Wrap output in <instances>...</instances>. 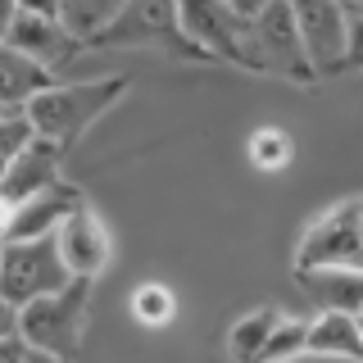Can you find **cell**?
Wrapping results in <instances>:
<instances>
[{"label": "cell", "instance_id": "cell-9", "mask_svg": "<svg viewBox=\"0 0 363 363\" xmlns=\"http://www.w3.org/2000/svg\"><path fill=\"white\" fill-rule=\"evenodd\" d=\"M55 241H60V255H64V264H68V272H73L77 281L105 277L109 264H113V236H109L105 218L91 209V200L77 204V209L60 223Z\"/></svg>", "mask_w": 363, "mask_h": 363}, {"label": "cell", "instance_id": "cell-7", "mask_svg": "<svg viewBox=\"0 0 363 363\" xmlns=\"http://www.w3.org/2000/svg\"><path fill=\"white\" fill-rule=\"evenodd\" d=\"M255 45H259V77H281V82L295 86L318 82L291 0H272L255 14Z\"/></svg>", "mask_w": 363, "mask_h": 363}, {"label": "cell", "instance_id": "cell-24", "mask_svg": "<svg viewBox=\"0 0 363 363\" xmlns=\"http://www.w3.org/2000/svg\"><path fill=\"white\" fill-rule=\"evenodd\" d=\"M227 5H232V9H236V14H245V18H255V14H259V9H264V5H272V0H227Z\"/></svg>", "mask_w": 363, "mask_h": 363}, {"label": "cell", "instance_id": "cell-2", "mask_svg": "<svg viewBox=\"0 0 363 363\" xmlns=\"http://www.w3.org/2000/svg\"><path fill=\"white\" fill-rule=\"evenodd\" d=\"M82 45L86 50H132V45H141V50L204 64L200 50L186 37V28H182L177 0H123L96 32H86Z\"/></svg>", "mask_w": 363, "mask_h": 363}, {"label": "cell", "instance_id": "cell-22", "mask_svg": "<svg viewBox=\"0 0 363 363\" xmlns=\"http://www.w3.org/2000/svg\"><path fill=\"white\" fill-rule=\"evenodd\" d=\"M345 41H350V68H363V0L345 5Z\"/></svg>", "mask_w": 363, "mask_h": 363}, {"label": "cell", "instance_id": "cell-26", "mask_svg": "<svg viewBox=\"0 0 363 363\" xmlns=\"http://www.w3.org/2000/svg\"><path fill=\"white\" fill-rule=\"evenodd\" d=\"M359 336H363V313H359Z\"/></svg>", "mask_w": 363, "mask_h": 363}, {"label": "cell", "instance_id": "cell-4", "mask_svg": "<svg viewBox=\"0 0 363 363\" xmlns=\"http://www.w3.org/2000/svg\"><path fill=\"white\" fill-rule=\"evenodd\" d=\"M91 286L96 281H73V286H64L55 295H41V300L23 304L18 323H23V336L32 340V350L68 359V363L82 354L86 318H91Z\"/></svg>", "mask_w": 363, "mask_h": 363}, {"label": "cell", "instance_id": "cell-8", "mask_svg": "<svg viewBox=\"0 0 363 363\" xmlns=\"http://www.w3.org/2000/svg\"><path fill=\"white\" fill-rule=\"evenodd\" d=\"M300 18L304 50L313 60L318 77L350 73V41H345V5L340 0H291Z\"/></svg>", "mask_w": 363, "mask_h": 363}, {"label": "cell", "instance_id": "cell-11", "mask_svg": "<svg viewBox=\"0 0 363 363\" xmlns=\"http://www.w3.org/2000/svg\"><path fill=\"white\" fill-rule=\"evenodd\" d=\"M77 204H86L82 186H73V182L64 177L60 186H50V191H41V196L23 200L18 209H5L0 236H5V241H32V236H55V232H60V223L77 209Z\"/></svg>", "mask_w": 363, "mask_h": 363}, {"label": "cell", "instance_id": "cell-10", "mask_svg": "<svg viewBox=\"0 0 363 363\" xmlns=\"http://www.w3.org/2000/svg\"><path fill=\"white\" fill-rule=\"evenodd\" d=\"M5 45L23 50L28 60H37L45 68H55V73L86 50L82 32H73L68 18H41V14H23V9L5 18Z\"/></svg>", "mask_w": 363, "mask_h": 363}, {"label": "cell", "instance_id": "cell-25", "mask_svg": "<svg viewBox=\"0 0 363 363\" xmlns=\"http://www.w3.org/2000/svg\"><path fill=\"white\" fill-rule=\"evenodd\" d=\"M28 363H68V359H55V354H41V350H32Z\"/></svg>", "mask_w": 363, "mask_h": 363}, {"label": "cell", "instance_id": "cell-5", "mask_svg": "<svg viewBox=\"0 0 363 363\" xmlns=\"http://www.w3.org/2000/svg\"><path fill=\"white\" fill-rule=\"evenodd\" d=\"M73 272H68L60 241L55 236H32V241H5L0 250V304H23L55 295L64 286H73Z\"/></svg>", "mask_w": 363, "mask_h": 363}, {"label": "cell", "instance_id": "cell-18", "mask_svg": "<svg viewBox=\"0 0 363 363\" xmlns=\"http://www.w3.org/2000/svg\"><path fill=\"white\" fill-rule=\"evenodd\" d=\"M41 141L37 123H32V109L28 105H0V159H18L23 150Z\"/></svg>", "mask_w": 363, "mask_h": 363}, {"label": "cell", "instance_id": "cell-21", "mask_svg": "<svg viewBox=\"0 0 363 363\" xmlns=\"http://www.w3.org/2000/svg\"><path fill=\"white\" fill-rule=\"evenodd\" d=\"M118 5H123V0H68V23H73V32L86 37V32H96Z\"/></svg>", "mask_w": 363, "mask_h": 363}, {"label": "cell", "instance_id": "cell-6", "mask_svg": "<svg viewBox=\"0 0 363 363\" xmlns=\"http://www.w3.org/2000/svg\"><path fill=\"white\" fill-rule=\"evenodd\" d=\"M295 272L304 268H363V196L336 200L300 232L295 241Z\"/></svg>", "mask_w": 363, "mask_h": 363}, {"label": "cell", "instance_id": "cell-19", "mask_svg": "<svg viewBox=\"0 0 363 363\" xmlns=\"http://www.w3.org/2000/svg\"><path fill=\"white\" fill-rule=\"evenodd\" d=\"M309 323H313V318L281 313L277 332H272L268 350H264V363H295V359H309Z\"/></svg>", "mask_w": 363, "mask_h": 363}, {"label": "cell", "instance_id": "cell-17", "mask_svg": "<svg viewBox=\"0 0 363 363\" xmlns=\"http://www.w3.org/2000/svg\"><path fill=\"white\" fill-rule=\"evenodd\" d=\"M128 313L145 332H164L177 318V295L168 291L164 281H141V286H132V295H128Z\"/></svg>", "mask_w": 363, "mask_h": 363}, {"label": "cell", "instance_id": "cell-12", "mask_svg": "<svg viewBox=\"0 0 363 363\" xmlns=\"http://www.w3.org/2000/svg\"><path fill=\"white\" fill-rule=\"evenodd\" d=\"M64 145H55V141H41L32 145V150H23L18 159H9L5 164V177H0V200H5V209H18L23 200H32V196H41V191H50V186H60L64 182Z\"/></svg>", "mask_w": 363, "mask_h": 363}, {"label": "cell", "instance_id": "cell-23", "mask_svg": "<svg viewBox=\"0 0 363 363\" xmlns=\"http://www.w3.org/2000/svg\"><path fill=\"white\" fill-rule=\"evenodd\" d=\"M0 9L9 14H41V18H68V0H0Z\"/></svg>", "mask_w": 363, "mask_h": 363}, {"label": "cell", "instance_id": "cell-16", "mask_svg": "<svg viewBox=\"0 0 363 363\" xmlns=\"http://www.w3.org/2000/svg\"><path fill=\"white\" fill-rule=\"evenodd\" d=\"M0 64H5L0 68V105H32L41 91H50L60 82L55 68L28 60L23 50H9V45H5V55H0Z\"/></svg>", "mask_w": 363, "mask_h": 363}, {"label": "cell", "instance_id": "cell-15", "mask_svg": "<svg viewBox=\"0 0 363 363\" xmlns=\"http://www.w3.org/2000/svg\"><path fill=\"white\" fill-rule=\"evenodd\" d=\"M281 313L286 309H277V304H255L250 313H241L227 327V359L232 363H264V350H268L272 332H277Z\"/></svg>", "mask_w": 363, "mask_h": 363}, {"label": "cell", "instance_id": "cell-14", "mask_svg": "<svg viewBox=\"0 0 363 363\" xmlns=\"http://www.w3.org/2000/svg\"><path fill=\"white\" fill-rule=\"evenodd\" d=\"M309 359L363 363V336L354 313H313L309 323Z\"/></svg>", "mask_w": 363, "mask_h": 363}, {"label": "cell", "instance_id": "cell-1", "mask_svg": "<svg viewBox=\"0 0 363 363\" xmlns=\"http://www.w3.org/2000/svg\"><path fill=\"white\" fill-rule=\"evenodd\" d=\"M132 91V82L123 73H109V77H86V82H55L50 91H41L37 100H32V123H37V132L45 141L64 145V150H73L82 136L96 128L105 113L118 105L123 96Z\"/></svg>", "mask_w": 363, "mask_h": 363}, {"label": "cell", "instance_id": "cell-27", "mask_svg": "<svg viewBox=\"0 0 363 363\" xmlns=\"http://www.w3.org/2000/svg\"><path fill=\"white\" fill-rule=\"evenodd\" d=\"M340 5H350V0H340Z\"/></svg>", "mask_w": 363, "mask_h": 363}, {"label": "cell", "instance_id": "cell-3", "mask_svg": "<svg viewBox=\"0 0 363 363\" xmlns=\"http://www.w3.org/2000/svg\"><path fill=\"white\" fill-rule=\"evenodd\" d=\"M182 28L204 64H232L259 77V45H255V18L236 14L227 0H177Z\"/></svg>", "mask_w": 363, "mask_h": 363}, {"label": "cell", "instance_id": "cell-13", "mask_svg": "<svg viewBox=\"0 0 363 363\" xmlns=\"http://www.w3.org/2000/svg\"><path fill=\"white\" fill-rule=\"evenodd\" d=\"M295 281L318 313H363V268H304Z\"/></svg>", "mask_w": 363, "mask_h": 363}, {"label": "cell", "instance_id": "cell-20", "mask_svg": "<svg viewBox=\"0 0 363 363\" xmlns=\"http://www.w3.org/2000/svg\"><path fill=\"white\" fill-rule=\"evenodd\" d=\"M245 150H250V164H255V168L277 173V168L291 164L295 141H291V132H281V128H255V132H250V141H245Z\"/></svg>", "mask_w": 363, "mask_h": 363}]
</instances>
